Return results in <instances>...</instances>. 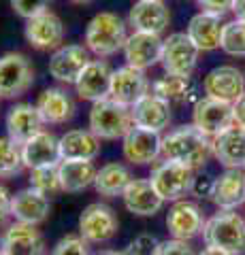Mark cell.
<instances>
[{
  "instance_id": "37",
  "label": "cell",
  "mask_w": 245,
  "mask_h": 255,
  "mask_svg": "<svg viewBox=\"0 0 245 255\" xmlns=\"http://www.w3.org/2000/svg\"><path fill=\"white\" fill-rule=\"evenodd\" d=\"M160 251V241L152 234H139L132 238L130 245L126 247V255H158Z\"/></svg>"
},
{
  "instance_id": "9",
  "label": "cell",
  "mask_w": 245,
  "mask_h": 255,
  "mask_svg": "<svg viewBox=\"0 0 245 255\" xmlns=\"http://www.w3.org/2000/svg\"><path fill=\"white\" fill-rule=\"evenodd\" d=\"M235 124V111L231 102L216 100V98H205L194 102L192 111V126L196 130H201L205 136H209L211 140L222 134L226 128H231Z\"/></svg>"
},
{
  "instance_id": "42",
  "label": "cell",
  "mask_w": 245,
  "mask_h": 255,
  "mask_svg": "<svg viewBox=\"0 0 245 255\" xmlns=\"http://www.w3.org/2000/svg\"><path fill=\"white\" fill-rule=\"evenodd\" d=\"M233 111H235V124L245 128V94L233 105Z\"/></svg>"
},
{
  "instance_id": "28",
  "label": "cell",
  "mask_w": 245,
  "mask_h": 255,
  "mask_svg": "<svg viewBox=\"0 0 245 255\" xmlns=\"http://www.w3.org/2000/svg\"><path fill=\"white\" fill-rule=\"evenodd\" d=\"M222 17L211 13H196L188 23V36L192 38L201 51H213L218 47H222Z\"/></svg>"
},
{
  "instance_id": "24",
  "label": "cell",
  "mask_w": 245,
  "mask_h": 255,
  "mask_svg": "<svg viewBox=\"0 0 245 255\" xmlns=\"http://www.w3.org/2000/svg\"><path fill=\"white\" fill-rule=\"evenodd\" d=\"M122 202L126 211L137 217H154L162 209L164 200L156 194L149 179H132L122 194Z\"/></svg>"
},
{
  "instance_id": "11",
  "label": "cell",
  "mask_w": 245,
  "mask_h": 255,
  "mask_svg": "<svg viewBox=\"0 0 245 255\" xmlns=\"http://www.w3.org/2000/svg\"><path fill=\"white\" fill-rule=\"evenodd\" d=\"M92 62L90 51L85 45H62L60 49L53 51L49 58V75L56 79L58 83L64 85H75L79 75L83 73V68Z\"/></svg>"
},
{
  "instance_id": "5",
  "label": "cell",
  "mask_w": 245,
  "mask_h": 255,
  "mask_svg": "<svg viewBox=\"0 0 245 255\" xmlns=\"http://www.w3.org/2000/svg\"><path fill=\"white\" fill-rule=\"evenodd\" d=\"M194 170L188 168L184 164L177 162H169L164 159L158 166H154L152 174H149V181H152V187L156 189V194L162 198L164 202H177L184 200V196H188L194 187Z\"/></svg>"
},
{
  "instance_id": "41",
  "label": "cell",
  "mask_w": 245,
  "mask_h": 255,
  "mask_svg": "<svg viewBox=\"0 0 245 255\" xmlns=\"http://www.w3.org/2000/svg\"><path fill=\"white\" fill-rule=\"evenodd\" d=\"M11 198H13L11 191L0 183V228H2L11 217Z\"/></svg>"
},
{
  "instance_id": "12",
  "label": "cell",
  "mask_w": 245,
  "mask_h": 255,
  "mask_svg": "<svg viewBox=\"0 0 245 255\" xmlns=\"http://www.w3.org/2000/svg\"><path fill=\"white\" fill-rule=\"evenodd\" d=\"M124 159L134 166H145L156 162L162 155V136L160 132H152L145 128L132 126L130 132L122 138Z\"/></svg>"
},
{
  "instance_id": "20",
  "label": "cell",
  "mask_w": 245,
  "mask_h": 255,
  "mask_svg": "<svg viewBox=\"0 0 245 255\" xmlns=\"http://www.w3.org/2000/svg\"><path fill=\"white\" fill-rule=\"evenodd\" d=\"M171 23V13L162 0H137L128 13V26L134 32L162 34Z\"/></svg>"
},
{
  "instance_id": "38",
  "label": "cell",
  "mask_w": 245,
  "mask_h": 255,
  "mask_svg": "<svg viewBox=\"0 0 245 255\" xmlns=\"http://www.w3.org/2000/svg\"><path fill=\"white\" fill-rule=\"evenodd\" d=\"M51 0H11L13 11L23 19H32L36 15L49 11Z\"/></svg>"
},
{
  "instance_id": "25",
  "label": "cell",
  "mask_w": 245,
  "mask_h": 255,
  "mask_svg": "<svg viewBox=\"0 0 245 255\" xmlns=\"http://www.w3.org/2000/svg\"><path fill=\"white\" fill-rule=\"evenodd\" d=\"M21 155H23L26 168H30V170L43 168V166H51V164H60V159H62L60 138H56V134L41 130L21 145Z\"/></svg>"
},
{
  "instance_id": "30",
  "label": "cell",
  "mask_w": 245,
  "mask_h": 255,
  "mask_svg": "<svg viewBox=\"0 0 245 255\" xmlns=\"http://www.w3.org/2000/svg\"><path fill=\"white\" fill-rule=\"evenodd\" d=\"M60 181H62V191H77L88 189L94 185L98 168L94 166L92 159H60Z\"/></svg>"
},
{
  "instance_id": "22",
  "label": "cell",
  "mask_w": 245,
  "mask_h": 255,
  "mask_svg": "<svg viewBox=\"0 0 245 255\" xmlns=\"http://www.w3.org/2000/svg\"><path fill=\"white\" fill-rule=\"evenodd\" d=\"M134 126L152 132H164L171 124V102H167L154 92L145 94L139 102L130 107Z\"/></svg>"
},
{
  "instance_id": "44",
  "label": "cell",
  "mask_w": 245,
  "mask_h": 255,
  "mask_svg": "<svg viewBox=\"0 0 245 255\" xmlns=\"http://www.w3.org/2000/svg\"><path fill=\"white\" fill-rule=\"evenodd\" d=\"M199 255H231L226 251H220V249H211V247H207V249H203Z\"/></svg>"
},
{
  "instance_id": "36",
  "label": "cell",
  "mask_w": 245,
  "mask_h": 255,
  "mask_svg": "<svg viewBox=\"0 0 245 255\" xmlns=\"http://www.w3.org/2000/svg\"><path fill=\"white\" fill-rule=\"evenodd\" d=\"M51 255H90L88 241L81 234H68L53 247Z\"/></svg>"
},
{
  "instance_id": "2",
  "label": "cell",
  "mask_w": 245,
  "mask_h": 255,
  "mask_svg": "<svg viewBox=\"0 0 245 255\" xmlns=\"http://www.w3.org/2000/svg\"><path fill=\"white\" fill-rule=\"evenodd\" d=\"M85 47L96 58H109V55L124 49L128 34H126V23L117 13L102 11L94 15L85 28Z\"/></svg>"
},
{
  "instance_id": "21",
  "label": "cell",
  "mask_w": 245,
  "mask_h": 255,
  "mask_svg": "<svg viewBox=\"0 0 245 255\" xmlns=\"http://www.w3.org/2000/svg\"><path fill=\"white\" fill-rule=\"evenodd\" d=\"M43 117L38 113L36 105H30V102H17L9 109L4 119V128H6V136H11L15 142L23 145L26 140H30L43 130Z\"/></svg>"
},
{
  "instance_id": "6",
  "label": "cell",
  "mask_w": 245,
  "mask_h": 255,
  "mask_svg": "<svg viewBox=\"0 0 245 255\" xmlns=\"http://www.w3.org/2000/svg\"><path fill=\"white\" fill-rule=\"evenodd\" d=\"M34 83V68L19 51L0 55V98L13 100L26 94Z\"/></svg>"
},
{
  "instance_id": "33",
  "label": "cell",
  "mask_w": 245,
  "mask_h": 255,
  "mask_svg": "<svg viewBox=\"0 0 245 255\" xmlns=\"http://www.w3.org/2000/svg\"><path fill=\"white\" fill-rule=\"evenodd\" d=\"M23 168L26 164H23L21 145L11 136H0V179H11Z\"/></svg>"
},
{
  "instance_id": "47",
  "label": "cell",
  "mask_w": 245,
  "mask_h": 255,
  "mask_svg": "<svg viewBox=\"0 0 245 255\" xmlns=\"http://www.w3.org/2000/svg\"><path fill=\"white\" fill-rule=\"evenodd\" d=\"M0 255H2V251H0Z\"/></svg>"
},
{
  "instance_id": "4",
  "label": "cell",
  "mask_w": 245,
  "mask_h": 255,
  "mask_svg": "<svg viewBox=\"0 0 245 255\" xmlns=\"http://www.w3.org/2000/svg\"><path fill=\"white\" fill-rule=\"evenodd\" d=\"M88 122H90V130L100 140L124 138L134 126L130 107H126L113 98H102L98 102H92Z\"/></svg>"
},
{
  "instance_id": "35",
  "label": "cell",
  "mask_w": 245,
  "mask_h": 255,
  "mask_svg": "<svg viewBox=\"0 0 245 255\" xmlns=\"http://www.w3.org/2000/svg\"><path fill=\"white\" fill-rule=\"evenodd\" d=\"M222 49L235 58H245V21L235 19L224 23Z\"/></svg>"
},
{
  "instance_id": "45",
  "label": "cell",
  "mask_w": 245,
  "mask_h": 255,
  "mask_svg": "<svg viewBox=\"0 0 245 255\" xmlns=\"http://www.w3.org/2000/svg\"><path fill=\"white\" fill-rule=\"evenodd\" d=\"M98 255H126L124 251H102V253H98Z\"/></svg>"
},
{
  "instance_id": "16",
  "label": "cell",
  "mask_w": 245,
  "mask_h": 255,
  "mask_svg": "<svg viewBox=\"0 0 245 255\" xmlns=\"http://www.w3.org/2000/svg\"><path fill=\"white\" fill-rule=\"evenodd\" d=\"M145 94H149V79L145 75V70L128 66V64L113 70L109 98L122 102L126 107H132L134 102H139Z\"/></svg>"
},
{
  "instance_id": "7",
  "label": "cell",
  "mask_w": 245,
  "mask_h": 255,
  "mask_svg": "<svg viewBox=\"0 0 245 255\" xmlns=\"http://www.w3.org/2000/svg\"><path fill=\"white\" fill-rule=\"evenodd\" d=\"M201 49L194 45V41L188 36V32H173L164 38L160 64L164 73L169 75H186L190 77L196 68Z\"/></svg>"
},
{
  "instance_id": "29",
  "label": "cell",
  "mask_w": 245,
  "mask_h": 255,
  "mask_svg": "<svg viewBox=\"0 0 245 255\" xmlns=\"http://www.w3.org/2000/svg\"><path fill=\"white\" fill-rule=\"evenodd\" d=\"M100 153V138L92 130H68L60 136L62 159H96Z\"/></svg>"
},
{
  "instance_id": "40",
  "label": "cell",
  "mask_w": 245,
  "mask_h": 255,
  "mask_svg": "<svg viewBox=\"0 0 245 255\" xmlns=\"http://www.w3.org/2000/svg\"><path fill=\"white\" fill-rule=\"evenodd\" d=\"M158 255H196L192 251V247L188 245V241H177V238H171V241L160 243V251Z\"/></svg>"
},
{
  "instance_id": "31",
  "label": "cell",
  "mask_w": 245,
  "mask_h": 255,
  "mask_svg": "<svg viewBox=\"0 0 245 255\" xmlns=\"http://www.w3.org/2000/svg\"><path fill=\"white\" fill-rule=\"evenodd\" d=\"M152 92L167 102H171V105H188V102L194 100L196 87L192 83V77L164 73L160 79L154 81Z\"/></svg>"
},
{
  "instance_id": "23",
  "label": "cell",
  "mask_w": 245,
  "mask_h": 255,
  "mask_svg": "<svg viewBox=\"0 0 245 255\" xmlns=\"http://www.w3.org/2000/svg\"><path fill=\"white\" fill-rule=\"evenodd\" d=\"M111 75L113 70L109 68L105 60H92L83 73L79 75L75 90L81 100L88 102H98L102 98H109V87H111Z\"/></svg>"
},
{
  "instance_id": "19",
  "label": "cell",
  "mask_w": 245,
  "mask_h": 255,
  "mask_svg": "<svg viewBox=\"0 0 245 255\" xmlns=\"http://www.w3.org/2000/svg\"><path fill=\"white\" fill-rule=\"evenodd\" d=\"M162 38L160 34H147V32H132L124 45V58L128 66L139 70H147L160 64L162 55Z\"/></svg>"
},
{
  "instance_id": "15",
  "label": "cell",
  "mask_w": 245,
  "mask_h": 255,
  "mask_svg": "<svg viewBox=\"0 0 245 255\" xmlns=\"http://www.w3.org/2000/svg\"><path fill=\"white\" fill-rule=\"evenodd\" d=\"M205 215L201 206L192 200H177L173 202L167 215V230L177 241H192L205 230Z\"/></svg>"
},
{
  "instance_id": "39",
  "label": "cell",
  "mask_w": 245,
  "mask_h": 255,
  "mask_svg": "<svg viewBox=\"0 0 245 255\" xmlns=\"http://www.w3.org/2000/svg\"><path fill=\"white\" fill-rule=\"evenodd\" d=\"M203 13H211L218 17H224L228 11H233V2L235 0H196Z\"/></svg>"
},
{
  "instance_id": "14",
  "label": "cell",
  "mask_w": 245,
  "mask_h": 255,
  "mask_svg": "<svg viewBox=\"0 0 245 255\" xmlns=\"http://www.w3.org/2000/svg\"><path fill=\"white\" fill-rule=\"evenodd\" d=\"M45 238L36 226L13 221L6 226L0 236V251L2 255H45Z\"/></svg>"
},
{
  "instance_id": "26",
  "label": "cell",
  "mask_w": 245,
  "mask_h": 255,
  "mask_svg": "<svg viewBox=\"0 0 245 255\" xmlns=\"http://www.w3.org/2000/svg\"><path fill=\"white\" fill-rule=\"evenodd\" d=\"M213 155L224 168H245V128L233 124L211 140Z\"/></svg>"
},
{
  "instance_id": "1",
  "label": "cell",
  "mask_w": 245,
  "mask_h": 255,
  "mask_svg": "<svg viewBox=\"0 0 245 255\" xmlns=\"http://www.w3.org/2000/svg\"><path fill=\"white\" fill-rule=\"evenodd\" d=\"M209 153H213L211 138L196 130L192 124L179 126L162 136V157L169 162H177L192 170H199L207 162Z\"/></svg>"
},
{
  "instance_id": "48",
  "label": "cell",
  "mask_w": 245,
  "mask_h": 255,
  "mask_svg": "<svg viewBox=\"0 0 245 255\" xmlns=\"http://www.w3.org/2000/svg\"><path fill=\"white\" fill-rule=\"evenodd\" d=\"M162 2H164V0H162Z\"/></svg>"
},
{
  "instance_id": "10",
  "label": "cell",
  "mask_w": 245,
  "mask_h": 255,
  "mask_svg": "<svg viewBox=\"0 0 245 255\" xmlns=\"http://www.w3.org/2000/svg\"><path fill=\"white\" fill-rule=\"evenodd\" d=\"M23 36L28 45L38 51H56L64 43V23L56 13L45 11L32 19H26Z\"/></svg>"
},
{
  "instance_id": "32",
  "label": "cell",
  "mask_w": 245,
  "mask_h": 255,
  "mask_svg": "<svg viewBox=\"0 0 245 255\" xmlns=\"http://www.w3.org/2000/svg\"><path fill=\"white\" fill-rule=\"evenodd\" d=\"M130 181L132 172L128 170V166L120 162H109L98 168L96 179H94V189L105 198H115L124 194V189L128 187Z\"/></svg>"
},
{
  "instance_id": "3",
  "label": "cell",
  "mask_w": 245,
  "mask_h": 255,
  "mask_svg": "<svg viewBox=\"0 0 245 255\" xmlns=\"http://www.w3.org/2000/svg\"><path fill=\"white\" fill-rule=\"evenodd\" d=\"M205 245L231 255L245 253V217L235 211H218L207 219L203 230Z\"/></svg>"
},
{
  "instance_id": "8",
  "label": "cell",
  "mask_w": 245,
  "mask_h": 255,
  "mask_svg": "<svg viewBox=\"0 0 245 255\" xmlns=\"http://www.w3.org/2000/svg\"><path fill=\"white\" fill-rule=\"evenodd\" d=\"M120 230V219L115 211L105 202H92L79 217V234L88 243H109Z\"/></svg>"
},
{
  "instance_id": "27",
  "label": "cell",
  "mask_w": 245,
  "mask_h": 255,
  "mask_svg": "<svg viewBox=\"0 0 245 255\" xmlns=\"http://www.w3.org/2000/svg\"><path fill=\"white\" fill-rule=\"evenodd\" d=\"M36 109L41 113L43 122L49 126H62L73 119L75 115V102L62 87H47L43 94H38Z\"/></svg>"
},
{
  "instance_id": "18",
  "label": "cell",
  "mask_w": 245,
  "mask_h": 255,
  "mask_svg": "<svg viewBox=\"0 0 245 255\" xmlns=\"http://www.w3.org/2000/svg\"><path fill=\"white\" fill-rule=\"evenodd\" d=\"M51 202L49 196L41 194L34 187L19 189L17 194L11 198V217L19 223H28V226H41V223L49 217Z\"/></svg>"
},
{
  "instance_id": "34",
  "label": "cell",
  "mask_w": 245,
  "mask_h": 255,
  "mask_svg": "<svg viewBox=\"0 0 245 255\" xmlns=\"http://www.w3.org/2000/svg\"><path fill=\"white\" fill-rule=\"evenodd\" d=\"M30 187L38 189L45 196H53V194H58V191H62V181H60L58 164L30 170Z\"/></svg>"
},
{
  "instance_id": "17",
  "label": "cell",
  "mask_w": 245,
  "mask_h": 255,
  "mask_svg": "<svg viewBox=\"0 0 245 255\" xmlns=\"http://www.w3.org/2000/svg\"><path fill=\"white\" fill-rule=\"evenodd\" d=\"M209 200L220 211H235L245 202V168H226L213 179Z\"/></svg>"
},
{
  "instance_id": "43",
  "label": "cell",
  "mask_w": 245,
  "mask_h": 255,
  "mask_svg": "<svg viewBox=\"0 0 245 255\" xmlns=\"http://www.w3.org/2000/svg\"><path fill=\"white\" fill-rule=\"evenodd\" d=\"M233 13H235L237 19L245 21V0H235L233 2Z\"/></svg>"
},
{
  "instance_id": "13",
  "label": "cell",
  "mask_w": 245,
  "mask_h": 255,
  "mask_svg": "<svg viewBox=\"0 0 245 255\" xmlns=\"http://www.w3.org/2000/svg\"><path fill=\"white\" fill-rule=\"evenodd\" d=\"M205 96L235 105L245 94V77L237 66H216L203 79Z\"/></svg>"
},
{
  "instance_id": "46",
  "label": "cell",
  "mask_w": 245,
  "mask_h": 255,
  "mask_svg": "<svg viewBox=\"0 0 245 255\" xmlns=\"http://www.w3.org/2000/svg\"><path fill=\"white\" fill-rule=\"evenodd\" d=\"M70 2H75V4H85V2H92V0H70Z\"/></svg>"
}]
</instances>
